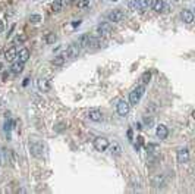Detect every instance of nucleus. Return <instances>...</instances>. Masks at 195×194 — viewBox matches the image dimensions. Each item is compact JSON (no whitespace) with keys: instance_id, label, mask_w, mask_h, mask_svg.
Segmentation results:
<instances>
[{"instance_id":"obj_7","label":"nucleus","mask_w":195,"mask_h":194,"mask_svg":"<svg viewBox=\"0 0 195 194\" xmlns=\"http://www.w3.org/2000/svg\"><path fill=\"white\" fill-rule=\"evenodd\" d=\"M109 144H110V143H109V140L106 137H97L94 140V148L97 152H104V150H107Z\"/></svg>"},{"instance_id":"obj_32","label":"nucleus","mask_w":195,"mask_h":194,"mask_svg":"<svg viewBox=\"0 0 195 194\" xmlns=\"http://www.w3.org/2000/svg\"><path fill=\"white\" fill-rule=\"evenodd\" d=\"M132 135H134L132 134V129H128V140L129 141H132Z\"/></svg>"},{"instance_id":"obj_13","label":"nucleus","mask_w":195,"mask_h":194,"mask_svg":"<svg viewBox=\"0 0 195 194\" xmlns=\"http://www.w3.org/2000/svg\"><path fill=\"white\" fill-rule=\"evenodd\" d=\"M37 85H38V88H40V91H43V93H46V91H50V90H52V82H50V80H46V78L38 80Z\"/></svg>"},{"instance_id":"obj_22","label":"nucleus","mask_w":195,"mask_h":194,"mask_svg":"<svg viewBox=\"0 0 195 194\" xmlns=\"http://www.w3.org/2000/svg\"><path fill=\"white\" fill-rule=\"evenodd\" d=\"M65 60H66L65 54H57V56H54V59H53L54 66H62V65L65 63Z\"/></svg>"},{"instance_id":"obj_34","label":"nucleus","mask_w":195,"mask_h":194,"mask_svg":"<svg viewBox=\"0 0 195 194\" xmlns=\"http://www.w3.org/2000/svg\"><path fill=\"white\" fill-rule=\"evenodd\" d=\"M75 2H76V0H65L66 5H72V3H75Z\"/></svg>"},{"instance_id":"obj_23","label":"nucleus","mask_w":195,"mask_h":194,"mask_svg":"<svg viewBox=\"0 0 195 194\" xmlns=\"http://www.w3.org/2000/svg\"><path fill=\"white\" fill-rule=\"evenodd\" d=\"M75 5L78 6V9H88L90 7V0H76L75 2Z\"/></svg>"},{"instance_id":"obj_19","label":"nucleus","mask_w":195,"mask_h":194,"mask_svg":"<svg viewBox=\"0 0 195 194\" xmlns=\"http://www.w3.org/2000/svg\"><path fill=\"white\" fill-rule=\"evenodd\" d=\"M164 184H166V181H164L163 175H157V176L153 178V185L154 187H164Z\"/></svg>"},{"instance_id":"obj_29","label":"nucleus","mask_w":195,"mask_h":194,"mask_svg":"<svg viewBox=\"0 0 195 194\" xmlns=\"http://www.w3.org/2000/svg\"><path fill=\"white\" fill-rule=\"evenodd\" d=\"M144 125L147 128H151L153 125H154V118H148V116H145L144 118Z\"/></svg>"},{"instance_id":"obj_2","label":"nucleus","mask_w":195,"mask_h":194,"mask_svg":"<svg viewBox=\"0 0 195 194\" xmlns=\"http://www.w3.org/2000/svg\"><path fill=\"white\" fill-rule=\"evenodd\" d=\"M150 6V0H131L128 7L131 10H144Z\"/></svg>"},{"instance_id":"obj_37","label":"nucleus","mask_w":195,"mask_h":194,"mask_svg":"<svg viewBox=\"0 0 195 194\" xmlns=\"http://www.w3.org/2000/svg\"><path fill=\"white\" fill-rule=\"evenodd\" d=\"M136 128H138V129H141V128H142V125L140 124V122H136Z\"/></svg>"},{"instance_id":"obj_33","label":"nucleus","mask_w":195,"mask_h":194,"mask_svg":"<svg viewBox=\"0 0 195 194\" xmlns=\"http://www.w3.org/2000/svg\"><path fill=\"white\" fill-rule=\"evenodd\" d=\"M3 30H5V24L3 21H0V33H3Z\"/></svg>"},{"instance_id":"obj_15","label":"nucleus","mask_w":195,"mask_h":194,"mask_svg":"<svg viewBox=\"0 0 195 194\" xmlns=\"http://www.w3.org/2000/svg\"><path fill=\"white\" fill-rule=\"evenodd\" d=\"M16 54H18V49L15 46H12L5 52V59H6L7 62H13V60L16 59Z\"/></svg>"},{"instance_id":"obj_39","label":"nucleus","mask_w":195,"mask_h":194,"mask_svg":"<svg viewBox=\"0 0 195 194\" xmlns=\"http://www.w3.org/2000/svg\"><path fill=\"white\" fill-rule=\"evenodd\" d=\"M0 68H2V65H0Z\"/></svg>"},{"instance_id":"obj_21","label":"nucleus","mask_w":195,"mask_h":194,"mask_svg":"<svg viewBox=\"0 0 195 194\" xmlns=\"http://www.w3.org/2000/svg\"><path fill=\"white\" fill-rule=\"evenodd\" d=\"M22 71H24V63L18 60V62H15L13 65H12V72L13 74H21Z\"/></svg>"},{"instance_id":"obj_25","label":"nucleus","mask_w":195,"mask_h":194,"mask_svg":"<svg viewBox=\"0 0 195 194\" xmlns=\"http://www.w3.org/2000/svg\"><path fill=\"white\" fill-rule=\"evenodd\" d=\"M147 152H148V154H157V152H159V146L154 144V143H150V144L147 146Z\"/></svg>"},{"instance_id":"obj_11","label":"nucleus","mask_w":195,"mask_h":194,"mask_svg":"<svg viewBox=\"0 0 195 194\" xmlns=\"http://www.w3.org/2000/svg\"><path fill=\"white\" fill-rule=\"evenodd\" d=\"M91 35L90 34H82V35H79V38H78V46L81 47H84V49H88L90 47V43H91Z\"/></svg>"},{"instance_id":"obj_28","label":"nucleus","mask_w":195,"mask_h":194,"mask_svg":"<svg viewBox=\"0 0 195 194\" xmlns=\"http://www.w3.org/2000/svg\"><path fill=\"white\" fill-rule=\"evenodd\" d=\"M10 129H12V121L7 119L5 122V131H6V134H7V138L10 137Z\"/></svg>"},{"instance_id":"obj_30","label":"nucleus","mask_w":195,"mask_h":194,"mask_svg":"<svg viewBox=\"0 0 195 194\" xmlns=\"http://www.w3.org/2000/svg\"><path fill=\"white\" fill-rule=\"evenodd\" d=\"M136 138H138V143L135 144V150H140L141 146L144 144V138H142V137H136Z\"/></svg>"},{"instance_id":"obj_27","label":"nucleus","mask_w":195,"mask_h":194,"mask_svg":"<svg viewBox=\"0 0 195 194\" xmlns=\"http://www.w3.org/2000/svg\"><path fill=\"white\" fill-rule=\"evenodd\" d=\"M40 21H41V15L38 14H34L29 16V22L31 24H40Z\"/></svg>"},{"instance_id":"obj_26","label":"nucleus","mask_w":195,"mask_h":194,"mask_svg":"<svg viewBox=\"0 0 195 194\" xmlns=\"http://www.w3.org/2000/svg\"><path fill=\"white\" fill-rule=\"evenodd\" d=\"M150 80H151V72L145 71V72H144V74L141 75V82H142V85L148 84V82H150Z\"/></svg>"},{"instance_id":"obj_36","label":"nucleus","mask_w":195,"mask_h":194,"mask_svg":"<svg viewBox=\"0 0 195 194\" xmlns=\"http://www.w3.org/2000/svg\"><path fill=\"white\" fill-rule=\"evenodd\" d=\"M7 77H9V74H7V72H5V74H3V81H6Z\"/></svg>"},{"instance_id":"obj_8","label":"nucleus","mask_w":195,"mask_h":194,"mask_svg":"<svg viewBox=\"0 0 195 194\" xmlns=\"http://www.w3.org/2000/svg\"><path fill=\"white\" fill-rule=\"evenodd\" d=\"M112 31H113V27H112L110 22H101L97 27V34L98 35H109Z\"/></svg>"},{"instance_id":"obj_14","label":"nucleus","mask_w":195,"mask_h":194,"mask_svg":"<svg viewBox=\"0 0 195 194\" xmlns=\"http://www.w3.org/2000/svg\"><path fill=\"white\" fill-rule=\"evenodd\" d=\"M88 118L91 121H94V122H100V121L103 119V113H101L100 109H90Z\"/></svg>"},{"instance_id":"obj_10","label":"nucleus","mask_w":195,"mask_h":194,"mask_svg":"<svg viewBox=\"0 0 195 194\" xmlns=\"http://www.w3.org/2000/svg\"><path fill=\"white\" fill-rule=\"evenodd\" d=\"M189 160V150L186 147H181L178 150V162L179 163H186Z\"/></svg>"},{"instance_id":"obj_5","label":"nucleus","mask_w":195,"mask_h":194,"mask_svg":"<svg viewBox=\"0 0 195 194\" xmlns=\"http://www.w3.org/2000/svg\"><path fill=\"white\" fill-rule=\"evenodd\" d=\"M29 150H31V154H32L34 157H41L44 154V146H43V143H40V141L31 143Z\"/></svg>"},{"instance_id":"obj_18","label":"nucleus","mask_w":195,"mask_h":194,"mask_svg":"<svg viewBox=\"0 0 195 194\" xmlns=\"http://www.w3.org/2000/svg\"><path fill=\"white\" fill-rule=\"evenodd\" d=\"M181 16H182V19H183L185 24H191V22L194 21V14H192L191 10H183L181 14Z\"/></svg>"},{"instance_id":"obj_9","label":"nucleus","mask_w":195,"mask_h":194,"mask_svg":"<svg viewBox=\"0 0 195 194\" xmlns=\"http://www.w3.org/2000/svg\"><path fill=\"white\" fill-rule=\"evenodd\" d=\"M129 109H131V105L126 100H120L117 103V106H116V110H117V113L120 116H126L129 113Z\"/></svg>"},{"instance_id":"obj_35","label":"nucleus","mask_w":195,"mask_h":194,"mask_svg":"<svg viewBox=\"0 0 195 194\" xmlns=\"http://www.w3.org/2000/svg\"><path fill=\"white\" fill-rule=\"evenodd\" d=\"M72 25H74V27H78V25H81V21H76V22H74Z\"/></svg>"},{"instance_id":"obj_3","label":"nucleus","mask_w":195,"mask_h":194,"mask_svg":"<svg viewBox=\"0 0 195 194\" xmlns=\"http://www.w3.org/2000/svg\"><path fill=\"white\" fill-rule=\"evenodd\" d=\"M150 7L155 12H160V14H166L169 10V6L163 0H150Z\"/></svg>"},{"instance_id":"obj_1","label":"nucleus","mask_w":195,"mask_h":194,"mask_svg":"<svg viewBox=\"0 0 195 194\" xmlns=\"http://www.w3.org/2000/svg\"><path fill=\"white\" fill-rule=\"evenodd\" d=\"M145 93V85H138V87H135L131 94H129V105H138L140 100H141V97L144 96Z\"/></svg>"},{"instance_id":"obj_38","label":"nucleus","mask_w":195,"mask_h":194,"mask_svg":"<svg viewBox=\"0 0 195 194\" xmlns=\"http://www.w3.org/2000/svg\"><path fill=\"white\" fill-rule=\"evenodd\" d=\"M0 165H2V157H0Z\"/></svg>"},{"instance_id":"obj_24","label":"nucleus","mask_w":195,"mask_h":194,"mask_svg":"<svg viewBox=\"0 0 195 194\" xmlns=\"http://www.w3.org/2000/svg\"><path fill=\"white\" fill-rule=\"evenodd\" d=\"M44 40H46V43H47V44H53L54 41L57 40V35H56L54 33H48L47 35L44 37Z\"/></svg>"},{"instance_id":"obj_16","label":"nucleus","mask_w":195,"mask_h":194,"mask_svg":"<svg viewBox=\"0 0 195 194\" xmlns=\"http://www.w3.org/2000/svg\"><path fill=\"white\" fill-rule=\"evenodd\" d=\"M16 57H18V60H19V62L25 63V62H27V60L29 59V50H28L27 47L21 49L19 52H18V54H16Z\"/></svg>"},{"instance_id":"obj_31","label":"nucleus","mask_w":195,"mask_h":194,"mask_svg":"<svg viewBox=\"0 0 195 194\" xmlns=\"http://www.w3.org/2000/svg\"><path fill=\"white\" fill-rule=\"evenodd\" d=\"M25 40H27V37H25V35H18V37L15 38V43H24Z\"/></svg>"},{"instance_id":"obj_4","label":"nucleus","mask_w":195,"mask_h":194,"mask_svg":"<svg viewBox=\"0 0 195 194\" xmlns=\"http://www.w3.org/2000/svg\"><path fill=\"white\" fill-rule=\"evenodd\" d=\"M81 53V47L78 46V44H69L66 47V50H65V57H69V59H75L76 56H79Z\"/></svg>"},{"instance_id":"obj_20","label":"nucleus","mask_w":195,"mask_h":194,"mask_svg":"<svg viewBox=\"0 0 195 194\" xmlns=\"http://www.w3.org/2000/svg\"><path fill=\"white\" fill-rule=\"evenodd\" d=\"M65 7V0H54L53 2V12H62V9Z\"/></svg>"},{"instance_id":"obj_6","label":"nucleus","mask_w":195,"mask_h":194,"mask_svg":"<svg viewBox=\"0 0 195 194\" xmlns=\"http://www.w3.org/2000/svg\"><path fill=\"white\" fill-rule=\"evenodd\" d=\"M107 19L110 22H120V21L125 19V12L122 9H114L107 14Z\"/></svg>"},{"instance_id":"obj_17","label":"nucleus","mask_w":195,"mask_h":194,"mask_svg":"<svg viewBox=\"0 0 195 194\" xmlns=\"http://www.w3.org/2000/svg\"><path fill=\"white\" fill-rule=\"evenodd\" d=\"M107 148H110V152H112V154L113 156H119V154L122 153V147H120V144L119 143H112V144H109V147Z\"/></svg>"},{"instance_id":"obj_12","label":"nucleus","mask_w":195,"mask_h":194,"mask_svg":"<svg viewBox=\"0 0 195 194\" xmlns=\"http://www.w3.org/2000/svg\"><path fill=\"white\" fill-rule=\"evenodd\" d=\"M155 135L160 138V140H164L166 137L169 135V129L166 125H163V124H160V125H157V128H155Z\"/></svg>"},{"instance_id":"obj_40","label":"nucleus","mask_w":195,"mask_h":194,"mask_svg":"<svg viewBox=\"0 0 195 194\" xmlns=\"http://www.w3.org/2000/svg\"><path fill=\"white\" fill-rule=\"evenodd\" d=\"M112 2H113V0H112Z\"/></svg>"}]
</instances>
